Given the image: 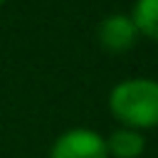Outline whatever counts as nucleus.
I'll return each instance as SVG.
<instances>
[{
    "label": "nucleus",
    "instance_id": "nucleus-1",
    "mask_svg": "<svg viewBox=\"0 0 158 158\" xmlns=\"http://www.w3.org/2000/svg\"><path fill=\"white\" fill-rule=\"evenodd\" d=\"M111 114L128 128L158 126V81L156 79H126L109 94Z\"/></svg>",
    "mask_w": 158,
    "mask_h": 158
},
{
    "label": "nucleus",
    "instance_id": "nucleus-2",
    "mask_svg": "<svg viewBox=\"0 0 158 158\" xmlns=\"http://www.w3.org/2000/svg\"><path fill=\"white\" fill-rule=\"evenodd\" d=\"M49 158H109L106 151V138L99 136L91 128H72L64 131L52 151Z\"/></svg>",
    "mask_w": 158,
    "mask_h": 158
},
{
    "label": "nucleus",
    "instance_id": "nucleus-3",
    "mask_svg": "<svg viewBox=\"0 0 158 158\" xmlns=\"http://www.w3.org/2000/svg\"><path fill=\"white\" fill-rule=\"evenodd\" d=\"M99 42L109 52H126L128 47H133V42H136V27H133L131 17L121 15V12L106 15L101 20V25H99Z\"/></svg>",
    "mask_w": 158,
    "mask_h": 158
},
{
    "label": "nucleus",
    "instance_id": "nucleus-4",
    "mask_svg": "<svg viewBox=\"0 0 158 158\" xmlns=\"http://www.w3.org/2000/svg\"><path fill=\"white\" fill-rule=\"evenodd\" d=\"M146 148V141L138 131L133 128H121V131H114L109 138H106V151L116 158H138Z\"/></svg>",
    "mask_w": 158,
    "mask_h": 158
},
{
    "label": "nucleus",
    "instance_id": "nucleus-5",
    "mask_svg": "<svg viewBox=\"0 0 158 158\" xmlns=\"http://www.w3.org/2000/svg\"><path fill=\"white\" fill-rule=\"evenodd\" d=\"M128 17L136 32H143L146 37L158 42V0H136L133 12Z\"/></svg>",
    "mask_w": 158,
    "mask_h": 158
},
{
    "label": "nucleus",
    "instance_id": "nucleus-6",
    "mask_svg": "<svg viewBox=\"0 0 158 158\" xmlns=\"http://www.w3.org/2000/svg\"><path fill=\"white\" fill-rule=\"evenodd\" d=\"M2 2H5V0H0V5H2Z\"/></svg>",
    "mask_w": 158,
    "mask_h": 158
}]
</instances>
